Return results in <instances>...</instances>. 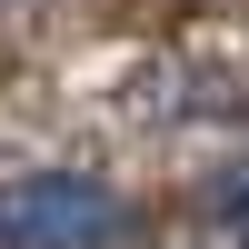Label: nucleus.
<instances>
[{
	"label": "nucleus",
	"mask_w": 249,
	"mask_h": 249,
	"mask_svg": "<svg viewBox=\"0 0 249 249\" xmlns=\"http://www.w3.org/2000/svg\"><path fill=\"white\" fill-rule=\"evenodd\" d=\"M120 239H130V210L100 179L80 170L0 179V249H120Z\"/></svg>",
	"instance_id": "1"
},
{
	"label": "nucleus",
	"mask_w": 249,
	"mask_h": 249,
	"mask_svg": "<svg viewBox=\"0 0 249 249\" xmlns=\"http://www.w3.org/2000/svg\"><path fill=\"white\" fill-rule=\"evenodd\" d=\"M219 219H230V230L249 239V160H239V170H230V179H219Z\"/></svg>",
	"instance_id": "2"
}]
</instances>
